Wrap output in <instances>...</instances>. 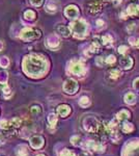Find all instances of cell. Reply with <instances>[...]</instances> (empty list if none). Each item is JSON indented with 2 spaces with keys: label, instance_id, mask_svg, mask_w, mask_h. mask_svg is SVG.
<instances>
[{
  "label": "cell",
  "instance_id": "d590c367",
  "mask_svg": "<svg viewBox=\"0 0 139 156\" xmlns=\"http://www.w3.org/2000/svg\"><path fill=\"white\" fill-rule=\"evenodd\" d=\"M105 62H106V64H108V65L114 64V63H115V56H114V55H109V56L106 58Z\"/></svg>",
  "mask_w": 139,
  "mask_h": 156
},
{
  "label": "cell",
  "instance_id": "e575fe53",
  "mask_svg": "<svg viewBox=\"0 0 139 156\" xmlns=\"http://www.w3.org/2000/svg\"><path fill=\"white\" fill-rule=\"evenodd\" d=\"M119 75H121V71L117 70V69H114V70H112V71H110V77L113 78V79L118 78Z\"/></svg>",
  "mask_w": 139,
  "mask_h": 156
},
{
  "label": "cell",
  "instance_id": "83f0119b",
  "mask_svg": "<svg viewBox=\"0 0 139 156\" xmlns=\"http://www.w3.org/2000/svg\"><path fill=\"white\" fill-rule=\"evenodd\" d=\"M8 79V75L5 71H0V83L5 85Z\"/></svg>",
  "mask_w": 139,
  "mask_h": 156
},
{
  "label": "cell",
  "instance_id": "2e32d148",
  "mask_svg": "<svg viewBox=\"0 0 139 156\" xmlns=\"http://www.w3.org/2000/svg\"><path fill=\"white\" fill-rule=\"evenodd\" d=\"M47 121H48L49 126H50L51 128H55V126L57 125V121H58L57 116H56L55 114H53V113L49 114V116L47 118Z\"/></svg>",
  "mask_w": 139,
  "mask_h": 156
},
{
  "label": "cell",
  "instance_id": "8fae6325",
  "mask_svg": "<svg viewBox=\"0 0 139 156\" xmlns=\"http://www.w3.org/2000/svg\"><path fill=\"white\" fill-rule=\"evenodd\" d=\"M57 114L62 118H65L71 114V106L68 105V104H60L57 107Z\"/></svg>",
  "mask_w": 139,
  "mask_h": 156
},
{
  "label": "cell",
  "instance_id": "e0dca14e",
  "mask_svg": "<svg viewBox=\"0 0 139 156\" xmlns=\"http://www.w3.org/2000/svg\"><path fill=\"white\" fill-rule=\"evenodd\" d=\"M102 6L100 2H92L88 5V9H89V13L91 14H98L100 11H101Z\"/></svg>",
  "mask_w": 139,
  "mask_h": 156
},
{
  "label": "cell",
  "instance_id": "7dc6e473",
  "mask_svg": "<svg viewBox=\"0 0 139 156\" xmlns=\"http://www.w3.org/2000/svg\"><path fill=\"white\" fill-rule=\"evenodd\" d=\"M36 156H46V155H45V154H38Z\"/></svg>",
  "mask_w": 139,
  "mask_h": 156
},
{
  "label": "cell",
  "instance_id": "9a60e30c",
  "mask_svg": "<svg viewBox=\"0 0 139 156\" xmlns=\"http://www.w3.org/2000/svg\"><path fill=\"white\" fill-rule=\"evenodd\" d=\"M56 31H57V33H59L60 36H65V38H68V36H70L71 35L70 27H67V26L65 25H58L57 27H56Z\"/></svg>",
  "mask_w": 139,
  "mask_h": 156
},
{
  "label": "cell",
  "instance_id": "1f68e13d",
  "mask_svg": "<svg viewBox=\"0 0 139 156\" xmlns=\"http://www.w3.org/2000/svg\"><path fill=\"white\" fill-rule=\"evenodd\" d=\"M9 65V60L6 56H2L0 58V67L2 68H7Z\"/></svg>",
  "mask_w": 139,
  "mask_h": 156
},
{
  "label": "cell",
  "instance_id": "30bf717a",
  "mask_svg": "<svg viewBox=\"0 0 139 156\" xmlns=\"http://www.w3.org/2000/svg\"><path fill=\"white\" fill-rule=\"evenodd\" d=\"M85 147L91 151H94V152H103L105 149L104 146L102 145V144H100L98 142H94V141H88V142H86Z\"/></svg>",
  "mask_w": 139,
  "mask_h": 156
},
{
  "label": "cell",
  "instance_id": "5bb4252c",
  "mask_svg": "<svg viewBox=\"0 0 139 156\" xmlns=\"http://www.w3.org/2000/svg\"><path fill=\"white\" fill-rule=\"evenodd\" d=\"M121 66L123 69L125 70H128V69H131L133 66V59L131 58L130 56H124L121 58Z\"/></svg>",
  "mask_w": 139,
  "mask_h": 156
},
{
  "label": "cell",
  "instance_id": "f6af8a7d",
  "mask_svg": "<svg viewBox=\"0 0 139 156\" xmlns=\"http://www.w3.org/2000/svg\"><path fill=\"white\" fill-rule=\"evenodd\" d=\"M80 156H88L86 154V153H81V154H80Z\"/></svg>",
  "mask_w": 139,
  "mask_h": 156
},
{
  "label": "cell",
  "instance_id": "ffe728a7",
  "mask_svg": "<svg viewBox=\"0 0 139 156\" xmlns=\"http://www.w3.org/2000/svg\"><path fill=\"white\" fill-rule=\"evenodd\" d=\"M125 101L127 104H130V105H132L136 102V96L133 94V93H128V94H126L125 96Z\"/></svg>",
  "mask_w": 139,
  "mask_h": 156
},
{
  "label": "cell",
  "instance_id": "3957f363",
  "mask_svg": "<svg viewBox=\"0 0 139 156\" xmlns=\"http://www.w3.org/2000/svg\"><path fill=\"white\" fill-rule=\"evenodd\" d=\"M41 36V31L32 27H26L21 31V39L24 41H35Z\"/></svg>",
  "mask_w": 139,
  "mask_h": 156
},
{
  "label": "cell",
  "instance_id": "f546056e",
  "mask_svg": "<svg viewBox=\"0 0 139 156\" xmlns=\"http://www.w3.org/2000/svg\"><path fill=\"white\" fill-rule=\"evenodd\" d=\"M11 123H12V126H13V128H19L21 127L22 125V120L20 118H14L13 120H11Z\"/></svg>",
  "mask_w": 139,
  "mask_h": 156
},
{
  "label": "cell",
  "instance_id": "277c9868",
  "mask_svg": "<svg viewBox=\"0 0 139 156\" xmlns=\"http://www.w3.org/2000/svg\"><path fill=\"white\" fill-rule=\"evenodd\" d=\"M100 123L98 122V120L94 117H86L83 120V127L86 131L91 133H94L99 130L100 128Z\"/></svg>",
  "mask_w": 139,
  "mask_h": 156
},
{
  "label": "cell",
  "instance_id": "ee69618b",
  "mask_svg": "<svg viewBox=\"0 0 139 156\" xmlns=\"http://www.w3.org/2000/svg\"><path fill=\"white\" fill-rule=\"evenodd\" d=\"M2 49H3V43L0 41V51H1Z\"/></svg>",
  "mask_w": 139,
  "mask_h": 156
},
{
  "label": "cell",
  "instance_id": "4316f807",
  "mask_svg": "<svg viewBox=\"0 0 139 156\" xmlns=\"http://www.w3.org/2000/svg\"><path fill=\"white\" fill-rule=\"evenodd\" d=\"M100 48H101V45H100V43L94 41V42L91 44V47H89V51H91V53H96V52H99Z\"/></svg>",
  "mask_w": 139,
  "mask_h": 156
},
{
  "label": "cell",
  "instance_id": "7a4b0ae2",
  "mask_svg": "<svg viewBox=\"0 0 139 156\" xmlns=\"http://www.w3.org/2000/svg\"><path fill=\"white\" fill-rule=\"evenodd\" d=\"M70 29L75 38L83 39L87 35V23L84 20L78 19L70 24Z\"/></svg>",
  "mask_w": 139,
  "mask_h": 156
},
{
  "label": "cell",
  "instance_id": "b9f144b4",
  "mask_svg": "<svg viewBox=\"0 0 139 156\" xmlns=\"http://www.w3.org/2000/svg\"><path fill=\"white\" fill-rule=\"evenodd\" d=\"M134 28H135V24H131V25L128 26V28H127V29H128V31H130V32H131V31H133Z\"/></svg>",
  "mask_w": 139,
  "mask_h": 156
},
{
  "label": "cell",
  "instance_id": "f1b7e54d",
  "mask_svg": "<svg viewBox=\"0 0 139 156\" xmlns=\"http://www.w3.org/2000/svg\"><path fill=\"white\" fill-rule=\"evenodd\" d=\"M134 130V126L131 123H125L123 125V131L125 133H130Z\"/></svg>",
  "mask_w": 139,
  "mask_h": 156
},
{
  "label": "cell",
  "instance_id": "52a82bcc",
  "mask_svg": "<svg viewBox=\"0 0 139 156\" xmlns=\"http://www.w3.org/2000/svg\"><path fill=\"white\" fill-rule=\"evenodd\" d=\"M29 145L32 149L38 150V149H42L45 145V138L41 135H33L30 137L29 140Z\"/></svg>",
  "mask_w": 139,
  "mask_h": 156
},
{
  "label": "cell",
  "instance_id": "8992f818",
  "mask_svg": "<svg viewBox=\"0 0 139 156\" xmlns=\"http://www.w3.org/2000/svg\"><path fill=\"white\" fill-rule=\"evenodd\" d=\"M69 70L72 74L76 75V76H80V75H82L85 72L83 64H82L81 62H77V60H73V62L71 63Z\"/></svg>",
  "mask_w": 139,
  "mask_h": 156
},
{
  "label": "cell",
  "instance_id": "ba28073f",
  "mask_svg": "<svg viewBox=\"0 0 139 156\" xmlns=\"http://www.w3.org/2000/svg\"><path fill=\"white\" fill-rule=\"evenodd\" d=\"M46 45H47L48 48L50 49H56V48L59 47L60 45V40L56 35H51L47 38V41H46Z\"/></svg>",
  "mask_w": 139,
  "mask_h": 156
},
{
  "label": "cell",
  "instance_id": "484cf974",
  "mask_svg": "<svg viewBox=\"0 0 139 156\" xmlns=\"http://www.w3.org/2000/svg\"><path fill=\"white\" fill-rule=\"evenodd\" d=\"M112 42H113V39H112V36L110 35H106L102 38V44L105 46H110Z\"/></svg>",
  "mask_w": 139,
  "mask_h": 156
},
{
  "label": "cell",
  "instance_id": "ac0fdd59",
  "mask_svg": "<svg viewBox=\"0 0 139 156\" xmlns=\"http://www.w3.org/2000/svg\"><path fill=\"white\" fill-rule=\"evenodd\" d=\"M128 156H139V145H131L130 149L127 150Z\"/></svg>",
  "mask_w": 139,
  "mask_h": 156
},
{
  "label": "cell",
  "instance_id": "4dcf8cb0",
  "mask_svg": "<svg viewBox=\"0 0 139 156\" xmlns=\"http://www.w3.org/2000/svg\"><path fill=\"white\" fill-rule=\"evenodd\" d=\"M71 143H72V145H74V146H80L81 145V137L80 136H78V135H74V136H72L71 137Z\"/></svg>",
  "mask_w": 139,
  "mask_h": 156
},
{
  "label": "cell",
  "instance_id": "4fadbf2b",
  "mask_svg": "<svg viewBox=\"0 0 139 156\" xmlns=\"http://www.w3.org/2000/svg\"><path fill=\"white\" fill-rule=\"evenodd\" d=\"M128 17H139V5L137 4H131L128 6L126 11Z\"/></svg>",
  "mask_w": 139,
  "mask_h": 156
},
{
  "label": "cell",
  "instance_id": "7402d4cb",
  "mask_svg": "<svg viewBox=\"0 0 139 156\" xmlns=\"http://www.w3.org/2000/svg\"><path fill=\"white\" fill-rule=\"evenodd\" d=\"M11 128H13L11 121H7V120L0 121V129H2V130H9Z\"/></svg>",
  "mask_w": 139,
  "mask_h": 156
},
{
  "label": "cell",
  "instance_id": "f35d334b",
  "mask_svg": "<svg viewBox=\"0 0 139 156\" xmlns=\"http://www.w3.org/2000/svg\"><path fill=\"white\" fill-rule=\"evenodd\" d=\"M133 86H134V89H135L136 91H139V77H138V78H136V79L134 80Z\"/></svg>",
  "mask_w": 139,
  "mask_h": 156
},
{
  "label": "cell",
  "instance_id": "7c38bea8",
  "mask_svg": "<svg viewBox=\"0 0 139 156\" xmlns=\"http://www.w3.org/2000/svg\"><path fill=\"white\" fill-rule=\"evenodd\" d=\"M15 154L16 156H28L29 151L28 147L26 145H19L15 149Z\"/></svg>",
  "mask_w": 139,
  "mask_h": 156
},
{
  "label": "cell",
  "instance_id": "603a6c76",
  "mask_svg": "<svg viewBox=\"0 0 139 156\" xmlns=\"http://www.w3.org/2000/svg\"><path fill=\"white\" fill-rule=\"evenodd\" d=\"M116 117H117L118 121H125L129 118V117H130V113H129L128 110H125V109H124V110L119 111Z\"/></svg>",
  "mask_w": 139,
  "mask_h": 156
},
{
  "label": "cell",
  "instance_id": "bcb514c9",
  "mask_svg": "<svg viewBox=\"0 0 139 156\" xmlns=\"http://www.w3.org/2000/svg\"><path fill=\"white\" fill-rule=\"evenodd\" d=\"M136 46H137V47L139 48V39L137 40V43H136Z\"/></svg>",
  "mask_w": 139,
  "mask_h": 156
},
{
  "label": "cell",
  "instance_id": "5b68a950",
  "mask_svg": "<svg viewBox=\"0 0 139 156\" xmlns=\"http://www.w3.org/2000/svg\"><path fill=\"white\" fill-rule=\"evenodd\" d=\"M62 87H63L65 93H67V94H69V95H74V94H76L77 91L79 90V84H78V82L76 80L70 78V79L65 80Z\"/></svg>",
  "mask_w": 139,
  "mask_h": 156
},
{
  "label": "cell",
  "instance_id": "60d3db41",
  "mask_svg": "<svg viewBox=\"0 0 139 156\" xmlns=\"http://www.w3.org/2000/svg\"><path fill=\"white\" fill-rule=\"evenodd\" d=\"M97 25L99 26V27H102V26L104 25V21L103 20H97Z\"/></svg>",
  "mask_w": 139,
  "mask_h": 156
},
{
  "label": "cell",
  "instance_id": "44dd1931",
  "mask_svg": "<svg viewBox=\"0 0 139 156\" xmlns=\"http://www.w3.org/2000/svg\"><path fill=\"white\" fill-rule=\"evenodd\" d=\"M79 105L81 107H83V108H86V107H88L91 105V100H89L88 97H86V96L81 97L79 100Z\"/></svg>",
  "mask_w": 139,
  "mask_h": 156
},
{
  "label": "cell",
  "instance_id": "836d02e7",
  "mask_svg": "<svg viewBox=\"0 0 139 156\" xmlns=\"http://www.w3.org/2000/svg\"><path fill=\"white\" fill-rule=\"evenodd\" d=\"M12 95V92H11V89H9V86H7L5 84L3 87V96L5 97V98H9V96Z\"/></svg>",
  "mask_w": 139,
  "mask_h": 156
},
{
  "label": "cell",
  "instance_id": "9c48e42d",
  "mask_svg": "<svg viewBox=\"0 0 139 156\" xmlns=\"http://www.w3.org/2000/svg\"><path fill=\"white\" fill-rule=\"evenodd\" d=\"M65 15L69 19H76L79 16V9L76 5H69L65 7Z\"/></svg>",
  "mask_w": 139,
  "mask_h": 156
},
{
  "label": "cell",
  "instance_id": "8d00e7d4",
  "mask_svg": "<svg viewBox=\"0 0 139 156\" xmlns=\"http://www.w3.org/2000/svg\"><path fill=\"white\" fill-rule=\"evenodd\" d=\"M43 2H44V0H30V3L32 4L33 6H36V7L42 5Z\"/></svg>",
  "mask_w": 139,
  "mask_h": 156
},
{
  "label": "cell",
  "instance_id": "cb8c5ba5",
  "mask_svg": "<svg viewBox=\"0 0 139 156\" xmlns=\"http://www.w3.org/2000/svg\"><path fill=\"white\" fill-rule=\"evenodd\" d=\"M46 11L48 12V13H55L56 11H57V6H56L55 3H53L52 1H49L47 3V5H46Z\"/></svg>",
  "mask_w": 139,
  "mask_h": 156
},
{
  "label": "cell",
  "instance_id": "d6a6232c",
  "mask_svg": "<svg viewBox=\"0 0 139 156\" xmlns=\"http://www.w3.org/2000/svg\"><path fill=\"white\" fill-rule=\"evenodd\" d=\"M59 156H76L75 153H73L72 151H70L69 149H63L61 150V152L59 153Z\"/></svg>",
  "mask_w": 139,
  "mask_h": 156
},
{
  "label": "cell",
  "instance_id": "7bdbcfd3",
  "mask_svg": "<svg viewBox=\"0 0 139 156\" xmlns=\"http://www.w3.org/2000/svg\"><path fill=\"white\" fill-rule=\"evenodd\" d=\"M4 143H5V142H4V138L0 136V145H3Z\"/></svg>",
  "mask_w": 139,
  "mask_h": 156
},
{
  "label": "cell",
  "instance_id": "d6986e66",
  "mask_svg": "<svg viewBox=\"0 0 139 156\" xmlns=\"http://www.w3.org/2000/svg\"><path fill=\"white\" fill-rule=\"evenodd\" d=\"M42 111H43V108L40 104H35V105L30 107V113L31 114H33V116H40V114H42Z\"/></svg>",
  "mask_w": 139,
  "mask_h": 156
},
{
  "label": "cell",
  "instance_id": "d4e9b609",
  "mask_svg": "<svg viewBox=\"0 0 139 156\" xmlns=\"http://www.w3.org/2000/svg\"><path fill=\"white\" fill-rule=\"evenodd\" d=\"M24 18H25L26 20H29V21L35 20V13L33 11H31V9H28V11H26L25 13H24Z\"/></svg>",
  "mask_w": 139,
  "mask_h": 156
},
{
  "label": "cell",
  "instance_id": "74e56055",
  "mask_svg": "<svg viewBox=\"0 0 139 156\" xmlns=\"http://www.w3.org/2000/svg\"><path fill=\"white\" fill-rule=\"evenodd\" d=\"M127 51H128V47L127 46H121V47H118V53H121V54H126Z\"/></svg>",
  "mask_w": 139,
  "mask_h": 156
},
{
  "label": "cell",
  "instance_id": "6da1fadb",
  "mask_svg": "<svg viewBox=\"0 0 139 156\" xmlns=\"http://www.w3.org/2000/svg\"><path fill=\"white\" fill-rule=\"evenodd\" d=\"M48 70V63L44 57L36 54H30L24 57L23 71L27 76L32 78L42 77Z\"/></svg>",
  "mask_w": 139,
  "mask_h": 156
},
{
  "label": "cell",
  "instance_id": "ab89813d",
  "mask_svg": "<svg viewBox=\"0 0 139 156\" xmlns=\"http://www.w3.org/2000/svg\"><path fill=\"white\" fill-rule=\"evenodd\" d=\"M96 63H97V65H98V66L102 67V66H103V64H104L103 57H98V58H97V60H96Z\"/></svg>",
  "mask_w": 139,
  "mask_h": 156
}]
</instances>
